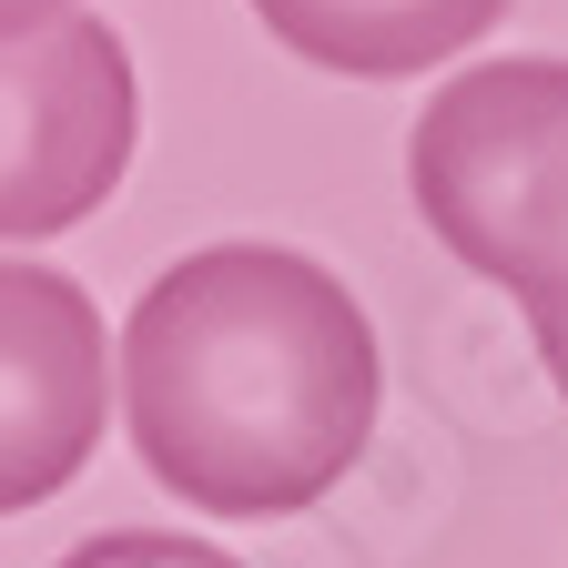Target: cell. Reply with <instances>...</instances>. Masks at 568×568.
<instances>
[{"instance_id":"obj_1","label":"cell","mask_w":568,"mask_h":568,"mask_svg":"<svg viewBox=\"0 0 568 568\" xmlns=\"http://www.w3.org/2000/svg\"><path fill=\"white\" fill-rule=\"evenodd\" d=\"M122 416L193 518H295L376 437V325L295 244H203L122 325Z\"/></svg>"},{"instance_id":"obj_2","label":"cell","mask_w":568,"mask_h":568,"mask_svg":"<svg viewBox=\"0 0 568 568\" xmlns=\"http://www.w3.org/2000/svg\"><path fill=\"white\" fill-rule=\"evenodd\" d=\"M406 193L467 274L528 305L568 396V61H477L416 112Z\"/></svg>"},{"instance_id":"obj_3","label":"cell","mask_w":568,"mask_h":568,"mask_svg":"<svg viewBox=\"0 0 568 568\" xmlns=\"http://www.w3.org/2000/svg\"><path fill=\"white\" fill-rule=\"evenodd\" d=\"M132 51L112 21L71 11L51 31L0 41V244H41L102 213L132 173Z\"/></svg>"},{"instance_id":"obj_4","label":"cell","mask_w":568,"mask_h":568,"mask_svg":"<svg viewBox=\"0 0 568 568\" xmlns=\"http://www.w3.org/2000/svg\"><path fill=\"white\" fill-rule=\"evenodd\" d=\"M112 335L102 305L51 264H0V518L61 497L102 447Z\"/></svg>"},{"instance_id":"obj_5","label":"cell","mask_w":568,"mask_h":568,"mask_svg":"<svg viewBox=\"0 0 568 568\" xmlns=\"http://www.w3.org/2000/svg\"><path fill=\"white\" fill-rule=\"evenodd\" d=\"M254 21L345 82H406L426 61H457L508 21V0H254Z\"/></svg>"},{"instance_id":"obj_6","label":"cell","mask_w":568,"mask_h":568,"mask_svg":"<svg viewBox=\"0 0 568 568\" xmlns=\"http://www.w3.org/2000/svg\"><path fill=\"white\" fill-rule=\"evenodd\" d=\"M61 568H244V558H224L213 538H183V528H102Z\"/></svg>"},{"instance_id":"obj_7","label":"cell","mask_w":568,"mask_h":568,"mask_svg":"<svg viewBox=\"0 0 568 568\" xmlns=\"http://www.w3.org/2000/svg\"><path fill=\"white\" fill-rule=\"evenodd\" d=\"M71 21V0H0V41H21V31H51Z\"/></svg>"}]
</instances>
